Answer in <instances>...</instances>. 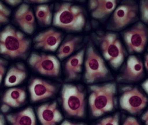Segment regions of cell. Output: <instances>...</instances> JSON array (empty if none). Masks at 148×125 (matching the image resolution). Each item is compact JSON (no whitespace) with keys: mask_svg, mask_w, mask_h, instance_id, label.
Wrapping results in <instances>:
<instances>
[{"mask_svg":"<svg viewBox=\"0 0 148 125\" xmlns=\"http://www.w3.org/2000/svg\"><path fill=\"white\" fill-rule=\"evenodd\" d=\"M30 46V40L12 25H7L0 32V54L4 56L25 58Z\"/></svg>","mask_w":148,"mask_h":125,"instance_id":"1","label":"cell"},{"mask_svg":"<svg viewBox=\"0 0 148 125\" xmlns=\"http://www.w3.org/2000/svg\"><path fill=\"white\" fill-rule=\"evenodd\" d=\"M52 23L54 26L65 30L81 31L86 24L84 10L79 6L70 2L60 3L56 10Z\"/></svg>","mask_w":148,"mask_h":125,"instance_id":"2","label":"cell"},{"mask_svg":"<svg viewBox=\"0 0 148 125\" xmlns=\"http://www.w3.org/2000/svg\"><path fill=\"white\" fill-rule=\"evenodd\" d=\"M90 89L89 102L93 116L98 117L113 110L115 105L116 92L115 83L91 86Z\"/></svg>","mask_w":148,"mask_h":125,"instance_id":"3","label":"cell"},{"mask_svg":"<svg viewBox=\"0 0 148 125\" xmlns=\"http://www.w3.org/2000/svg\"><path fill=\"white\" fill-rule=\"evenodd\" d=\"M103 56L114 69H119L123 64L125 53L117 34L109 32L100 38Z\"/></svg>","mask_w":148,"mask_h":125,"instance_id":"4","label":"cell"},{"mask_svg":"<svg viewBox=\"0 0 148 125\" xmlns=\"http://www.w3.org/2000/svg\"><path fill=\"white\" fill-rule=\"evenodd\" d=\"M63 108L69 115L82 117L85 114V95L79 87L64 84L61 92Z\"/></svg>","mask_w":148,"mask_h":125,"instance_id":"5","label":"cell"},{"mask_svg":"<svg viewBox=\"0 0 148 125\" xmlns=\"http://www.w3.org/2000/svg\"><path fill=\"white\" fill-rule=\"evenodd\" d=\"M109 71L104 61L92 45L86 51L85 62L84 77L88 83H93L108 76Z\"/></svg>","mask_w":148,"mask_h":125,"instance_id":"6","label":"cell"},{"mask_svg":"<svg viewBox=\"0 0 148 125\" xmlns=\"http://www.w3.org/2000/svg\"><path fill=\"white\" fill-rule=\"evenodd\" d=\"M138 10L136 1H123L113 12L108 26L110 30L119 31L135 21L138 18Z\"/></svg>","mask_w":148,"mask_h":125,"instance_id":"7","label":"cell"},{"mask_svg":"<svg viewBox=\"0 0 148 125\" xmlns=\"http://www.w3.org/2000/svg\"><path fill=\"white\" fill-rule=\"evenodd\" d=\"M127 50L130 54L140 53L145 50L148 40V27L138 21L123 33Z\"/></svg>","mask_w":148,"mask_h":125,"instance_id":"8","label":"cell"},{"mask_svg":"<svg viewBox=\"0 0 148 125\" xmlns=\"http://www.w3.org/2000/svg\"><path fill=\"white\" fill-rule=\"evenodd\" d=\"M29 65L38 73L50 77H58L60 71V64L56 56L33 52L28 60Z\"/></svg>","mask_w":148,"mask_h":125,"instance_id":"9","label":"cell"},{"mask_svg":"<svg viewBox=\"0 0 148 125\" xmlns=\"http://www.w3.org/2000/svg\"><path fill=\"white\" fill-rule=\"evenodd\" d=\"M147 97L136 87H125L120 99V105L123 110L133 115L138 114L146 106Z\"/></svg>","mask_w":148,"mask_h":125,"instance_id":"10","label":"cell"},{"mask_svg":"<svg viewBox=\"0 0 148 125\" xmlns=\"http://www.w3.org/2000/svg\"><path fill=\"white\" fill-rule=\"evenodd\" d=\"M144 75L143 61L138 56L132 55L127 59L118 80L128 82H137L143 79Z\"/></svg>","mask_w":148,"mask_h":125,"instance_id":"11","label":"cell"},{"mask_svg":"<svg viewBox=\"0 0 148 125\" xmlns=\"http://www.w3.org/2000/svg\"><path fill=\"white\" fill-rule=\"evenodd\" d=\"M62 40L61 32L55 29H49L36 35L33 42L36 48L54 52L59 48Z\"/></svg>","mask_w":148,"mask_h":125,"instance_id":"12","label":"cell"},{"mask_svg":"<svg viewBox=\"0 0 148 125\" xmlns=\"http://www.w3.org/2000/svg\"><path fill=\"white\" fill-rule=\"evenodd\" d=\"M14 21L25 33L32 35L35 30V17L30 6L26 3H22L16 10Z\"/></svg>","mask_w":148,"mask_h":125,"instance_id":"13","label":"cell"},{"mask_svg":"<svg viewBox=\"0 0 148 125\" xmlns=\"http://www.w3.org/2000/svg\"><path fill=\"white\" fill-rule=\"evenodd\" d=\"M55 86L40 78H34L29 85L31 100L37 102L50 98L56 92Z\"/></svg>","mask_w":148,"mask_h":125,"instance_id":"14","label":"cell"},{"mask_svg":"<svg viewBox=\"0 0 148 125\" xmlns=\"http://www.w3.org/2000/svg\"><path fill=\"white\" fill-rule=\"evenodd\" d=\"M37 114L42 125H56L62 120L56 102L40 106L37 108Z\"/></svg>","mask_w":148,"mask_h":125,"instance_id":"15","label":"cell"},{"mask_svg":"<svg viewBox=\"0 0 148 125\" xmlns=\"http://www.w3.org/2000/svg\"><path fill=\"white\" fill-rule=\"evenodd\" d=\"M26 99V93L21 88H10L5 92L2 98L1 110L6 112L10 108H16L21 106Z\"/></svg>","mask_w":148,"mask_h":125,"instance_id":"16","label":"cell"},{"mask_svg":"<svg viewBox=\"0 0 148 125\" xmlns=\"http://www.w3.org/2000/svg\"><path fill=\"white\" fill-rule=\"evenodd\" d=\"M90 15L96 19H102L110 14L116 8L115 0H92L88 2Z\"/></svg>","mask_w":148,"mask_h":125,"instance_id":"17","label":"cell"},{"mask_svg":"<svg viewBox=\"0 0 148 125\" xmlns=\"http://www.w3.org/2000/svg\"><path fill=\"white\" fill-rule=\"evenodd\" d=\"M84 53L85 49L84 48L71 56L66 61L64 68L67 80H75L82 71Z\"/></svg>","mask_w":148,"mask_h":125,"instance_id":"18","label":"cell"},{"mask_svg":"<svg viewBox=\"0 0 148 125\" xmlns=\"http://www.w3.org/2000/svg\"><path fill=\"white\" fill-rule=\"evenodd\" d=\"M27 76L26 68L24 64L17 62L12 66L5 77L4 85L6 87H13L23 82Z\"/></svg>","mask_w":148,"mask_h":125,"instance_id":"19","label":"cell"},{"mask_svg":"<svg viewBox=\"0 0 148 125\" xmlns=\"http://www.w3.org/2000/svg\"><path fill=\"white\" fill-rule=\"evenodd\" d=\"M6 118L11 125H36L35 115L31 107L7 115Z\"/></svg>","mask_w":148,"mask_h":125,"instance_id":"20","label":"cell"},{"mask_svg":"<svg viewBox=\"0 0 148 125\" xmlns=\"http://www.w3.org/2000/svg\"><path fill=\"white\" fill-rule=\"evenodd\" d=\"M81 40V37L75 36L71 37L65 41L58 48L57 57L60 60H62L71 56L75 51Z\"/></svg>","mask_w":148,"mask_h":125,"instance_id":"21","label":"cell"},{"mask_svg":"<svg viewBox=\"0 0 148 125\" xmlns=\"http://www.w3.org/2000/svg\"><path fill=\"white\" fill-rule=\"evenodd\" d=\"M35 16L42 25H50L52 22V13L50 7L45 4L38 5L36 8Z\"/></svg>","mask_w":148,"mask_h":125,"instance_id":"22","label":"cell"},{"mask_svg":"<svg viewBox=\"0 0 148 125\" xmlns=\"http://www.w3.org/2000/svg\"><path fill=\"white\" fill-rule=\"evenodd\" d=\"M11 13V10L0 1V27L9 22Z\"/></svg>","mask_w":148,"mask_h":125,"instance_id":"23","label":"cell"},{"mask_svg":"<svg viewBox=\"0 0 148 125\" xmlns=\"http://www.w3.org/2000/svg\"><path fill=\"white\" fill-rule=\"evenodd\" d=\"M139 10L142 22L148 25V0L140 1Z\"/></svg>","mask_w":148,"mask_h":125,"instance_id":"24","label":"cell"},{"mask_svg":"<svg viewBox=\"0 0 148 125\" xmlns=\"http://www.w3.org/2000/svg\"><path fill=\"white\" fill-rule=\"evenodd\" d=\"M96 125H119V117L118 114L107 117L100 121Z\"/></svg>","mask_w":148,"mask_h":125,"instance_id":"25","label":"cell"},{"mask_svg":"<svg viewBox=\"0 0 148 125\" xmlns=\"http://www.w3.org/2000/svg\"><path fill=\"white\" fill-rule=\"evenodd\" d=\"M8 62L6 60L0 57V84H1L6 71Z\"/></svg>","mask_w":148,"mask_h":125,"instance_id":"26","label":"cell"},{"mask_svg":"<svg viewBox=\"0 0 148 125\" xmlns=\"http://www.w3.org/2000/svg\"><path fill=\"white\" fill-rule=\"evenodd\" d=\"M123 125H140L135 117H128L124 122Z\"/></svg>","mask_w":148,"mask_h":125,"instance_id":"27","label":"cell"},{"mask_svg":"<svg viewBox=\"0 0 148 125\" xmlns=\"http://www.w3.org/2000/svg\"><path fill=\"white\" fill-rule=\"evenodd\" d=\"M7 4L10 5L12 7L19 6L22 3V1L21 0H16V1H5Z\"/></svg>","mask_w":148,"mask_h":125,"instance_id":"28","label":"cell"},{"mask_svg":"<svg viewBox=\"0 0 148 125\" xmlns=\"http://www.w3.org/2000/svg\"><path fill=\"white\" fill-rule=\"evenodd\" d=\"M142 88L146 92V94L148 95V79L145 80L142 84Z\"/></svg>","mask_w":148,"mask_h":125,"instance_id":"29","label":"cell"},{"mask_svg":"<svg viewBox=\"0 0 148 125\" xmlns=\"http://www.w3.org/2000/svg\"><path fill=\"white\" fill-rule=\"evenodd\" d=\"M142 119L144 122L145 125H148V109L146 112L143 115Z\"/></svg>","mask_w":148,"mask_h":125,"instance_id":"30","label":"cell"},{"mask_svg":"<svg viewBox=\"0 0 148 125\" xmlns=\"http://www.w3.org/2000/svg\"><path fill=\"white\" fill-rule=\"evenodd\" d=\"M61 125H85L84 123H74L68 120H65Z\"/></svg>","mask_w":148,"mask_h":125,"instance_id":"31","label":"cell"},{"mask_svg":"<svg viewBox=\"0 0 148 125\" xmlns=\"http://www.w3.org/2000/svg\"><path fill=\"white\" fill-rule=\"evenodd\" d=\"M144 65L146 71L148 72V53H146L145 55Z\"/></svg>","mask_w":148,"mask_h":125,"instance_id":"32","label":"cell"},{"mask_svg":"<svg viewBox=\"0 0 148 125\" xmlns=\"http://www.w3.org/2000/svg\"><path fill=\"white\" fill-rule=\"evenodd\" d=\"M49 1H28V2H31L32 3L34 4H38L39 5L40 4H44L47 2H49Z\"/></svg>","mask_w":148,"mask_h":125,"instance_id":"33","label":"cell"},{"mask_svg":"<svg viewBox=\"0 0 148 125\" xmlns=\"http://www.w3.org/2000/svg\"><path fill=\"white\" fill-rule=\"evenodd\" d=\"M0 125H5V118L1 114H0Z\"/></svg>","mask_w":148,"mask_h":125,"instance_id":"34","label":"cell"},{"mask_svg":"<svg viewBox=\"0 0 148 125\" xmlns=\"http://www.w3.org/2000/svg\"><path fill=\"white\" fill-rule=\"evenodd\" d=\"M147 51H148V49H147Z\"/></svg>","mask_w":148,"mask_h":125,"instance_id":"35","label":"cell"}]
</instances>
